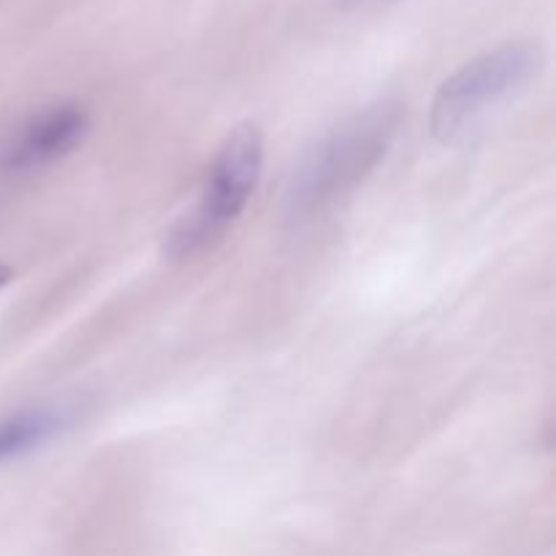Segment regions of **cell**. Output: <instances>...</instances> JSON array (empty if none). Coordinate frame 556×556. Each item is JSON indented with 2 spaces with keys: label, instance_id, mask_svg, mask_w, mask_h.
I'll return each mask as SVG.
<instances>
[{
  "label": "cell",
  "instance_id": "2",
  "mask_svg": "<svg viewBox=\"0 0 556 556\" xmlns=\"http://www.w3.org/2000/svg\"><path fill=\"white\" fill-rule=\"evenodd\" d=\"M264 157L266 144L258 125L239 123L231 128L206 168L195 204L163 237V253L179 261L215 248L253 201Z\"/></svg>",
  "mask_w": 556,
  "mask_h": 556
},
{
  "label": "cell",
  "instance_id": "4",
  "mask_svg": "<svg viewBox=\"0 0 556 556\" xmlns=\"http://www.w3.org/2000/svg\"><path fill=\"white\" fill-rule=\"evenodd\" d=\"M90 128V112L81 103H52L38 109L11 130L0 150V166L16 177L52 168L85 144Z\"/></svg>",
  "mask_w": 556,
  "mask_h": 556
},
{
  "label": "cell",
  "instance_id": "5",
  "mask_svg": "<svg viewBox=\"0 0 556 556\" xmlns=\"http://www.w3.org/2000/svg\"><path fill=\"white\" fill-rule=\"evenodd\" d=\"M76 421V405L47 402V405L22 407L0 418V465L33 454L52 443Z\"/></svg>",
  "mask_w": 556,
  "mask_h": 556
},
{
  "label": "cell",
  "instance_id": "6",
  "mask_svg": "<svg viewBox=\"0 0 556 556\" xmlns=\"http://www.w3.org/2000/svg\"><path fill=\"white\" fill-rule=\"evenodd\" d=\"M11 280H14V269H11L9 264H3V261H0V291H3V288H9Z\"/></svg>",
  "mask_w": 556,
  "mask_h": 556
},
{
  "label": "cell",
  "instance_id": "1",
  "mask_svg": "<svg viewBox=\"0 0 556 556\" xmlns=\"http://www.w3.org/2000/svg\"><path fill=\"white\" fill-rule=\"evenodd\" d=\"M402 125L400 103H375L326 134L291 172L282 215L304 226L348 199L394 144Z\"/></svg>",
  "mask_w": 556,
  "mask_h": 556
},
{
  "label": "cell",
  "instance_id": "3",
  "mask_svg": "<svg viewBox=\"0 0 556 556\" xmlns=\"http://www.w3.org/2000/svg\"><path fill=\"white\" fill-rule=\"evenodd\" d=\"M543 68V49L530 41L505 43L462 65L438 87L429 114L432 136L443 144L476 128L489 109L535 79Z\"/></svg>",
  "mask_w": 556,
  "mask_h": 556
}]
</instances>
